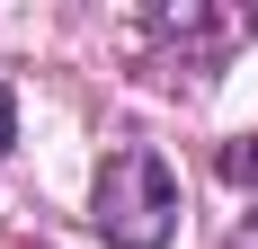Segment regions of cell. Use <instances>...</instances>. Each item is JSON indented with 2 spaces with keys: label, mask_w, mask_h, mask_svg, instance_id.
Wrapping results in <instances>:
<instances>
[{
  "label": "cell",
  "mask_w": 258,
  "mask_h": 249,
  "mask_svg": "<svg viewBox=\"0 0 258 249\" xmlns=\"http://www.w3.org/2000/svg\"><path fill=\"white\" fill-rule=\"evenodd\" d=\"M89 223L107 249H160L178 231V169L160 160L152 143H125L98 160V196H89Z\"/></svg>",
  "instance_id": "1"
},
{
  "label": "cell",
  "mask_w": 258,
  "mask_h": 249,
  "mask_svg": "<svg viewBox=\"0 0 258 249\" xmlns=\"http://www.w3.org/2000/svg\"><path fill=\"white\" fill-rule=\"evenodd\" d=\"M249 18H232V9H196V0H178V9H143V36L152 45H178V53H214L232 45Z\"/></svg>",
  "instance_id": "2"
},
{
  "label": "cell",
  "mask_w": 258,
  "mask_h": 249,
  "mask_svg": "<svg viewBox=\"0 0 258 249\" xmlns=\"http://www.w3.org/2000/svg\"><path fill=\"white\" fill-rule=\"evenodd\" d=\"M223 178H232V187H258V134L223 143Z\"/></svg>",
  "instance_id": "3"
},
{
  "label": "cell",
  "mask_w": 258,
  "mask_h": 249,
  "mask_svg": "<svg viewBox=\"0 0 258 249\" xmlns=\"http://www.w3.org/2000/svg\"><path fill=\"white\" fill-rule=\"evenodd\" d=\"M223 249H258V205H249V214H240L232 231H223Z\"/></svg>",
  "instance_id": "4"
},
{
  "label": "cell",
  "mask_w": 258,
  "mask_h": 249,
  "mask_svg": "<svg viewBox=\"0 0 258 249\" xmlns=\"http://www.w3.org/2000/svg\"><path fill=\"white\" fill-rule=\"evenodd\" d=\"M18 143V98H9V80H0V151Z\"/></svg>",
  "instance_id": "5"
}]
</instances>
